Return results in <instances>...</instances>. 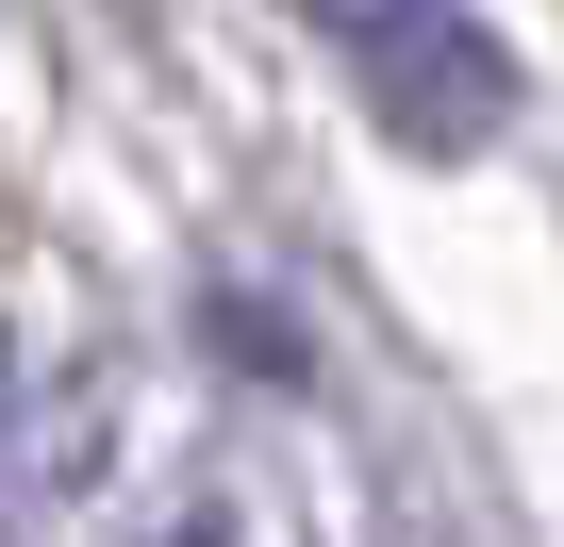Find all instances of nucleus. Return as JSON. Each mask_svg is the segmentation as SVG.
Returning a JSON list of instances; mask_svg holds the SVG:
<instances>
[{
	"label": "nucleus",
	"instance_id": "obj_1",
	"mask_svg": "<svg viewBox=\"0 0 564 547\" xmlns=\"http://www.w3.org/2000/svg\"><path fill=\"white\" fill-rule=\"evenodd\" d=\"M300 18H316V51L349 67L366 133H382V150H415V166L498 150V133H514V100H531L481 0H300Z\"/></svg>",
	"mask_w": 564,
	"mask_h": 547
},
{
	"label": "nucleus",
	"instance_id": "obj_2",
	"mask_svg": "<svg viewBox=\"0 0 564 547\" xmlns=\"http://www.w3.org/2000/svg\"><path fill=\"white\" fill-rule=\"evenodd\" d=\"M0 415H18V349H0Z\"/></svg>",
	"mask_w": 564,
	"mask_h": 547
}]
</instances>
